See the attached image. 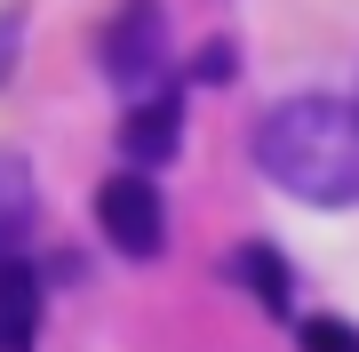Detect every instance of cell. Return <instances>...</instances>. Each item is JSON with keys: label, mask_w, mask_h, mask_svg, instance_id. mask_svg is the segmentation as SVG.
I'll return each instance as SVG.
<instances>
[{"label": "cell", "mask_w": 359, "mask_h": 352, "mask_svg": "<svg viewBox=\"0 0 359 352\" xmlns=\"http://www.w3.org/2000/svg\"><path fill=\"white\" fill-rule=\"evenodd\" d=\"M256 169L280 184L287 200L311 209H351L359 200V105L344 96H280L256 120Z\"/></svg>", "instance_id": "cell-1"}, {"label": "cell", "mask_w": 359, "mask_h": 352, "mask_svg": "<svg viewBox=\"0 0 359 352\" xmlns=\"http://www.w3.org/2000/svg\"><path fill=\"white\" fill-rule=\"evenodd\" d=\"M96 233L112 240L128 264H152L160 248H168V200H160V184L144 176V169L104 176L96 184Z\"/></svg>", "instance_id": "cell-2"}, {"label": "cell", "mask_w": 359, "mask_h": 352, "mask_svg": "<svg viewBox=\"0 0 359 352\" xmlns=\"http://www.w3.org/2000/svg\"><path fill=\"white\" fill-rule=\"evenodd\" d=\"M168 65V16L160 0H128V8L104 25V72L120 80V89H152Z\"/></svg>", "instance_id": "cell-3"}, {"label": "cell", "mask_w": 359, "mask_h": 352, "mask_svg": "<svg viewBox=\"0 0 359 352\" xmlns=\"http://www.w3.org/2000/svg\"><path fill=\"white\" fill-rule=\"evenodd\" d=\"M176 144H184V89H144L128 120H120V152H128V169H168L176 160Z\"/></svg>", "instance_id": "cell-4"}, {"label": "cell", "mask_w": 359, "mask_h": 352, "mask_svg": "<svg viewBox=\"0 0 359 352\" xmlns=\"http://www.w3.org/2000/svg\"><path fill=\"white\" fill-rule=\"evenodd\" d=\"M32 224H40L32 169H25V152H0V264H16V256H25Z\"/></svg>", "instance_id": "cell-5"}, {"label": "cell", "mask_w": 359, "mask_h": 352, "mask_svg": "<svg viewBox=\"0 0 359 352\" xmlns=\"http://www.w3.org/2000/svg\"><path fill=\"white\" fill-rule=\"evenodd\" d=\"M32 320H40V280L32 264H0V352H32Z\"/></svg>", "instance_id": "cell-6"}, {"label": "cell", "mask_w": 359, "mask_h": 352, "mask_svg": "<svg viewBox=\"0 0 359 352\" xmlns=\"http://www.w3.org/2000/svg\"><path fill=\"white\" fill-rule=\"evenodd\" d=\"M240 273L256 280V296L271 304V313H287V264L271 256V248H240Z\"/></svg>", "instance_id": "cell-7"}, {"label": "cell", "mask_w": 359, "mask_h": 352, "mask_svg": "<svg viewBox=\"0 0 359 352\" xmlns=\"http://www.w3.org/2000/svg\"><path fill=\"white\" fill-rule=\"evenodd\" d=\"M304 352H359V328H344V320H304Z\"/></svg>", "instance_id": "cell-8"}, {"label": "cell", "mask_w": 359, "mask_h": 352, "mask_svg": "<svg viewBox=\"0 0 359 352\" xmlns=\"http://www.w3.org/2000/svg\"><path fill=\"white\" fill-rule=\"evenodd\" d=\"M16 32H25V16L8 8V16H0V80H8V65H16Z\"/></svg>", "instance_id": "cell-9"}]
</instances>
